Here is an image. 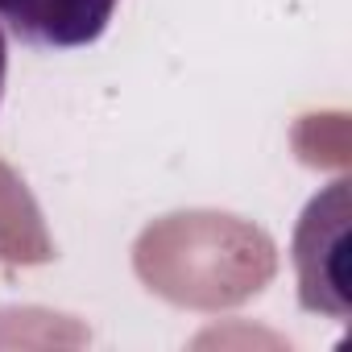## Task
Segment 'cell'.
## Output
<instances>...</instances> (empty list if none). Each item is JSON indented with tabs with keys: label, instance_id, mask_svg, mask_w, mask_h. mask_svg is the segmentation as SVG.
Here are the masks:
<instances>
[{
	"label": "cell",
	"instance_id": "2",
	"mask_svg": "<svg viewBox=\"0 0 352 352\" xmlns=\"http://www.w3.org/2000/svg\"><path fill=\"white\" fill-rule=\"evenodd\" d=\"M5 75H9V46H5V34H0V100H5Z\"/></svg>",
	"mask_w": 352,
	"mask_h": 352
},
{
	"label": "cell",
	"instance_id": "1",
	"mask_svg": "<svg viewBox=\"0 0 352 352\" xmlns=\"http://www.w3.org/2000/svg\"><path fill=\"white\" fill-rule=\"evenodd\" d=\"M120 0H0V25L34 50H83L100 42Z\"/></svg>",
	"mask_w": 352,
	"mask_h": 352
}]
</instances>
